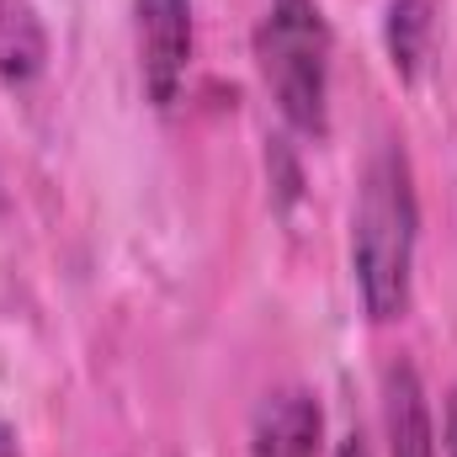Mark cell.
I'll list each match as a JSON object with an SVG mask.
<instances>
[{"label":"cell","mask_w":457,"mask_h":457,"mask_svg":"<svg viewBox=\"0 0 457 457\" xmlns=\"http://www.w3.org/2000/svg\"><path fill=\"white\" fill-rule=\"evenodd\" d=\"M415 239H420V197L415 170L399 138H383L361 170L351 208V277L372 325H394L415 293Z\"/></svg>","instance_id":"1"},{"label":"cell","mask_w":457,"mask_h":457,"mask_svg":"<svg viewBox=\"0 0 457 457\" xmlns=\"http://www.w3.org/2000/svg\"><path fill=\"white\" fill-rule=\"evenodd\" d=\"M330 59L336 37L320 0H266L255 27V64L282 122L303 138L330 133Z\"/></svg>","instance_id":"2"},{"label":"cell","mask_w":457,"mask_h":457,"mask_svg":"<svg viewBox=\"0 0 457 457\" xmlns=\"http://www.w3.org/2000/svg\"><path fill=\"white\" fill-rule=\"evenodd\" d=\"M192 0H133L138 80L154 107H176L192 70Z\"/></svg>","instance_id":"3"},{"label":"cell","mask_w":457,"mask_h":457,"mask_svg":"<svg viewBox=\"0 0 457 457\" xmlns=\"http://www.w3.org/2000/svg\"><path fill=\"white\" fill-rule=\"evenodd\" d=\"M250 457H325V410L309 388H277L250 426Z\"/></svg>","instance_id":"4"},{"label":"cell","mask_w":457,"mask_h":457,"mask_svg":"<svg viewBox=\"0 0 457 457\" xmlns=\"http://www.w3.org/2000/svg\"><path fill=\"white\" fill-rule=\"evenodd\" d=\"M383 442H388V457H436L431 399L415 361L404 356L383 367Z\"/></svg>","instance_id":"5"},{"label":"cell","mask_w":457,"mask_h":457,"mask_svg":"<svg viewBox=\"0 0 457 457\" xmlns=\"http://www.w3.org/2000/svg\"><path fill=\"white\" fill-rule=\"evenodd\" d=\"M48 70V27L32 0H0V80L32 86Z\"/></svg>","instance_id":"6"},{"label":"cell","mask_w":457,"mask_h":457,"mask_svg":"<svg viewBox=\"0 0 457 457\" xmlns=\"http://www.w3.org/2000/svg\"><path fill=\"white\" fill-rule=\"evenodd\" d=\"M383 48L399 80H415L431 54V0H388L383 11Z\"/></svg>","instance_id":"7"},{"label":"cell","mask_w":457,"mask_h":457,"mask_svg":"<svg viewBox=\"0 0 457 457\" xmlns=\"http://www.w3.org/2000/svg\"><path fill=\"white\" fill-rule=\"evenodd\" d=\"M442 447H447V457H457V388L447 394V415H442Z\"/></svg>","instance_id":"8"},{"label":"cell","mask_w":457,"mask_h":457,"mask_svg":"<svg viewBox=\"0 0 457 457\" xmlns=\"http://www.w3.org/2000/svg\"><path fill=\"white\" fill-rule=\"evenodd\" d=\"M336 457H372V447H367V436H361V431H345L341 447H336Z\"/></svg>","instance_id":"9"},{"label":"cell","mask_w":457,"mask_h":457,"mask_svg":"<svg viewBox=\"0 0 457 457\" xmlns=\"http://www.w3.org/2000/svg\"><path fill=\"white\" fill-rule=\"evenodd\" d=\"M0 457H21V442H16L11 426H0Z\"/></svg>","instance_id":"10"}]
</instances>
